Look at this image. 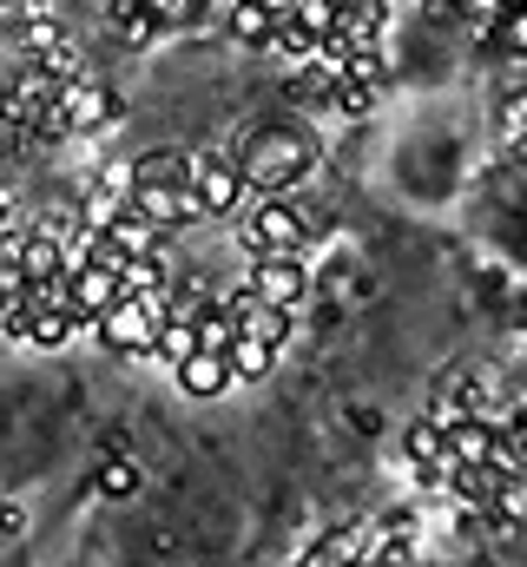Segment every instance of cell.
Segmentation results:
<instances>
[{"mask_svg":"<svg viewBox=\"0 0 527 567\" xmlns=\"http://www.w3.org/2000/svg\"><path fill=\"white\" fill-rule=\"evenodd\" d=\"M185 192H192L198 218H231V212L245 205V172H238L231 152H192V165H185Z\"/></svg>","mask_w":527,"mask_h":567,"instance_id":"obj_4","label":"cell"},{"mask_svg":"<svg viewBox=\"0 0 527 567\" xmlns=\"http://www.w3.org/2000/svg\"><path fill=\"white\" fill-rule=\"evenodd\" d=\"M376 100H383V80H350V73H343V80L330 86V113H337V120H370Z\"/></svg>","mask_w":527,"mask_h":567,"instance_id":"obj_17","label":"cell"},{"mask_svg":"<svg viewBox=\"0 0 527 567\" xmlns=\"http://www.w3.org/2000/svg\"><path fill=\"white\" fill-rule=\"evenodd\" d=\"M238 245H245V258H303L310 218H303L283 192H258V205H251L245 225H238Z\"/></svg>","mask_w":527,"mask_h":567,"instance_id":"obj_3","label":"cell"},{"mask_svg":"<svg viewBox=\"0 0 527 567\" xmlns=\"http://www.w3.org/2000/svg\"><path fill=\"white\" fill-rule=\"evenodd\" d=\"M409 528H415V515H402V508H395V515H383V522H376V535H409Z\"/></svg>","mask_w":527,"mask_h":567,"instance_id":"obj_27","label":"cell"},{"mask_svg":"<svg viewBox=\"0 0 527 567\" xmlns=\"http://www.w3.org/2000/svg\"><path fill=\"white\" fill-rule=\"evenodd\" d=\"M185 165H192V152H172V145H158V152H138V165H132V185H185Z\"/></svg>","mask_w":527,"mask_h":567,"instance_id":"obj_20","label":"cell"},{"mask_svg":"<svg viewBox=\"0 0 527 567\" xmlns=\"http://www.w3.org/2000/svg\"><path fill=\"white\" fill-rule=\"evenodd\" d=\"M113 297H120V271H106V265H80V258L66 265V303H73L86 323H93Z\"/></svg>","mask_w":527,"mask_h":567,"instance_id":"obj_9","label":"cell"},{"mask_svg":"<svg viewBox=\"0 0 527 567\" xmlns=\"http://www.w3.org/2000/svg\"><path fill=\"white\" fill-rule=\"evenodd\" d=\"M442 442H448V462H488L495 442H502V429L488 423L482 410H462V416H448Z\"/></svg>","mask_w":527,"mask_h":567,"instance_id":"obj_11","label":"cell"},{"mask_svg":"<svg viewBox=\"0 0 527 567\" xmlns=\"http://www.w3.org/2000/svg\"><path fill=\"white\" fill-rule=\"evenodd\" d=\"M132 205L158 225V238L198 218V205H192V192H185V185H132Z\"/></svg>","mask_w":527,"mask_h":567,"instance_id":"obj_10","label":"cell"},{"mask_svg":"<svg viewBox=\"0 0 527 567\" xmlns=\"http://www.w3.org/2000/svg\"><path fill=\"white\" fill-rule=\"evenodd\" d=\"M462 508H495L502 502V468L495 462H448V482H442Z\"/></svg>","mask_w":527,"mask_h":567,"instance_id":"obj_12","label":"cell"},{"mask_svg":"<svg viewBox=\"0 0 527 567\" xmlns=\"http://www.w3.org/2000/svg\"><path fill=\"white\" fill-rule=\"evenodd\" d=\"M521 60H527V53H521Z\"/></svg>","mask_w":527,"mask_h":567,"instance_id":"obj_30","label":"cell"},{"mask_svg":"<svg viewBox=\"0 0 527 567\" xmlns=\"http://www.w3.org/2000/svg\"><path fill=\"white\" fill-rule=\"evenodd\" d=\"M270 47H277L283 60H297V66H303V60L317 53V33H310L297 13H277V20H270Z\"/></svg>","mask_w":527,"mask_h":567,"instance_id":"obj_21","label":"cell"},{"mask_svg":"<svg viewBox=\"0 0 527 567\" xmlns=\"http://www.w3.org/2000/svg\"><path fill=\"white\" fill-rule=\"evenodd\" d=\"M370 522H343V528H330L317 548H303V561H370Z\"/></svg>","mask_w":527,"mask_h":567,"instance_id":"obj_14","label":"cell"},{"mask_svg":"<svg viewBox=\"0 0 527 567\" xmlns=\"http://www.w3.org/2000/svg\"><path fill=\"white\" fill-rule=\"evenodd\" d=\"M145 7H152L158 27H198L211 13V0H145Z\"/></svg>","mask_w":527,"mask_h":567,"instance_id":"obj_24","label":"cell"},{"mask_svg":"<svg viewBox=\"0 0 527 567\" xmlns=\"http://www.w3.org/2000/svg\"><path fill=\"white\" fill-rule=\"evenodd\" d=\"M251 290H258L264 303H283V310H297L303 303V290H310V278H303V258H251Z\"/></svg>","mask_w":527,"mask_h":567,"instance_id":"obj_7","label":"cell"},{"mask_svg":"<svg viewBox=\"0 0 527 567\" xmlns=\"http://www.w3.org/2000/svg\"><path fill=\"white\" fill-rule=\"evenodd\" d=\"M502 435H508V442H515V449H521V455H527V410H521V416H515V423H508V429H502Z\"/></svg>","mask_w":527,"mask_h":567,"instance_id":"obj_28","label":"cell"},{"mask_svg":"<svg viewBox=\"0 0 527 567\" xmlns=\"http://www.w3.org/2000/svg\"><path fill=\"white\" fill-rule=\"evenodd\" d=\"M402 455H409L415 468H448V442H442V423L415 416V423H409V435H402Z\"/></svg>","mask_w":527,"mask_h":567,"instance_id":"obj_19","label":"cell"},{"mask_svg":"<svg viewBox=\"0 0 527 567\" xmlns=\"http://www.w3.org/2000/svg\"><path fill=\"white\" fill-rule=\"evenodd\" d=\"M73 330H86V317H80L73 303H40V310L27 317V343H33V350H60Z\"/></svg>","mask_w":527,"mask_h":567,"instance_id":"obj_13","label":"cell"},{"mask_svg":"<svg viewBox=\"0 0 527 567\" xmlns=\"http://www.w3.org/2000/svg\"><path fill=\"white\" fill-rule=\"evenodd\" d=\"M60 113H66L73 133H106V126L120 120V93H106V86H93V80L80 73V80L60 86Z\"/></svg>","mask_w":527,"mask_h":567,"instance_id":"obj_5","label":"cell"},{"mask_svg":"<svg viewBox=\"0 0 527 567\" xmlns=\"http://www.w3.org/2000/svg\"><path fill=\"white\" fill-rule=\"evenodd\" d=\"M172 310V290H120L86 330L113 350V357H132V363H152V343H158V317Z\"/></svg>","mask_w":527,"mask_h":567,"instance_id":"obj_2","label":"cell"},{"mask_svg":"<svg viewBox=\"0 0 527 567\" xmlns=\"http://www.w3.org/2000/svg\"><path fill=\"white\" fill-rule=\"evenodd\" d=\"M238 172H245V192H290V185H303L317 172V145H310L303 126L264 120L238 145Z\"/></svg>","mask_w":527,"mask_h":567,"instance_id":"obj_1","label":"cell"},{"mask_svg":"<svg viewBox=\"0 0 527 567\" xmlns=\"http://www.w3.org/2000/svg\"><path fill=\"white\" fill-rule=\"evenodd\" d=\"M106 238H113V245H120V251H152V245H158V225H152V218H145V212H138V205H120V212H113V218H106Z\"/></svg>","mask_w":527,"mask_h":567,"instance_id":"obj_16","label":"cell"},{"mask_svg":"<svg viewBox=\"0 0 527 567\" xmlns=\"http://www.w3.org/2000/svg\"><path fill=\"white\" fill-rule=\"evenodd\" d=\"M93 488H100V495H113V502H132V495H138V468H132L126 455L113 449V455L93 468Z\"/></svg>","mask_w":527,"mask_h":567,"instance_id":"obj_23","label":"cell"},{"mask_svg":"<svg viewBox=\"0 0 527 567\" xmlns=\"http://www.w3.org/2000/svg\"><path fill=\"white\" fill-rule=\"evenodd\" d=\"M225 363H231V377H238V383H264V377L277 370V350H270L264 337H251V330H238V337H231V350H225Z\"/></svg>","mask_w":527,"mask_h":567,"instance_id":"obj_15","label":"cell"},{"mask_svg":"<svg viewBox=\"0 0 527 567\" xmlns=\"http://www.w3.org/2000/svg\"><path fill=\"white\" fill-rule=\"evenodd\" d=\"M462 7H468V0H435V13H462Z\"/></svg>","mask_w":527,"mask_h":567,"instance_id":"obj_29","label":"cell"},{"mask_svg":"<svg viewBox=\"0 0 527 567\" xmlns=\"http://www.w3.org/2000/svg\"><path fill=\"white\" fill-rule=\"evenodd\" d=\"M178 390L192 396V403H211V396H225V390H238V377H231V363H225V350H185L178 363Z\"/></svg>","mask_w":527,"mask_h":567,"instance_id":"obj_6","label":"cell"},{"mask_svg":"<svg viewBox=\"0 0 527 567\" xmlns=\"http://www.w3.org/2000/svg\"><path fill=\"white\" fill-rule=\"evenodd\" d=\"M225 310H231V323H238V330H251V337H264L270 350H283V337H290V310H283V303H264L258 290L245 284Z\"/></svg>","mask_w":527,"mask_h":567,"instance_id":"obj_8","label":"cell"},{"mask_svg":"<svg viewBox=\"0 0 527 567\" xmlns=\"http://www.w3.org/2000/svg\"><path fill=\"white\" fill-rule=\"evenodd\" d=\"M27 535V508L13 495H0V542H20Z\"/></svg>","mask_w":527,"mask_h":567,"instance_id":"obj_26","label":"cell"},{"mask_svg":"<svg viewBox=\"0 0 527 567\" xmlns=\"http://www.w3.org/2000/svg\"><path fill=\"white\" fill-rule=\"evenodd\" d=\"M270 7L264 0H231V13H225V33L238 40V47H270Z\"/></svg>","mask_w":527,"mask_h":567,"instance_id":"obj_18","label":"cell"},{"mask_svg":"<svg viewBox=\"0 0 527 567\" xmlns=\"http://www.w3.org/2000/svg\"><path fill=\"white\" fill-rule=\"evenodd\" d=\"M192 337H198V350H231L238 323H231L225 303H205V310H192Z\"/></svg>","mask_w":527,"mask_h":567,"instance_id":"obj_22","label":"cell"},{"mask_svg":"<svg viewBox=\"0 0 527 567\" xmlns=\"http://www.w3.org/2000/svg\"><path fill=\"white\" fill-rule=\"evenodd\" d=\"M27 231H40V238H53V245H73V238H80V218H73V212H40Z\"/></svg>","mask_w":527,"mask_h":567,"instance_id":"obj_25","label":"cell"}]
</instances>
